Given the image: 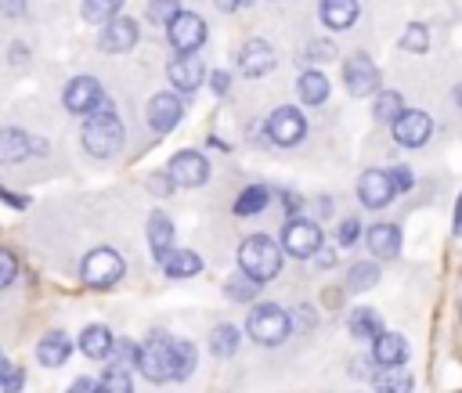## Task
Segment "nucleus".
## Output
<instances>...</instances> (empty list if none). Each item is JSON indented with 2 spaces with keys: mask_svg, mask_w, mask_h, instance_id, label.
<instances>
[{
  "mask_svg": "<svg viewBox=\"0 0 462 393\" xmlns=\"http://www.w3.org/2000/svg\"><path fill=\"white\" fill-rule=\"evenodd\" d=\"M65 108L76 112V115H94L97 108H108V101L101 94V83L94 76H76L65 87Z\"/></svg>",
  "mask_w": 462,
  "mask_h": 393,
  "instance_id": "nucleus-8",
  "label": "nucleus"
},
{
  "mask_svg": "<svg viewBox=\"0 0 462 393\" xmlns=\"http://www.w3.org/2000/svg\"><path fill=\"white\" fill-rule=\"evenodd\" d=\"M112 353H116V368H137V361H141V346H134L130 339H116V346H112Z\"/></svg>",
  "mask_w": 462,
  "mask_h": 393,
  "instance_id": "nucleus-39",
  "label": "nucleus"
},
{
  "mask_svg": "<svg viewBox=\"0 0 462 393\" xmlns=\"http://www.w3.org/2000/svg\"><path fill=\"white\" fill-rule=\"evenodd\" d=\"M321 22L328 29H346L357 22V0H321Z\"/></svg>",
  "mask_w": 462,
  "mask_h": 393,
  "instance_id": "nucleus-24",
  "label": "nucleus"
},
{
  "mask_svg": "<svg viewBox=\"0 0 462 393\" xmlns=\"http://www.w3.org/2000/svg\"><path fill=\"white\" fill-rule=\"evenodd\" d=\"M346 328H350L354 339H375V335L383 332V317H379L372 306H357V310H350Z\"/></svg>",
  "mask_w": 462,
  "mask_h": 393,
  "instance_id": "nucleus-25",
  "label": "nucleus"
},
{
  "mask_svg": "<svg viewBox=\"0 0 462 393\" xmlns=\"http://www.w3.org/2000/svg\"><path fill=\"white\" fill-rule=\"evenodd\" d=\"M177 14H180V4L177 0H148V22L170 25Z\"/></svg>",
  "mask_w": 462,
  "mask_h": 393,
  "instance_id": "nucleus-38",
  "label": "nucleus"
},
{
  "mask_svg": "<svg viewBox=\"0 0 462 393\" xmlns=\"http://www.w3.org/2000/svg\"><path fill=\"white\" fill-rule=\"evenodd\" d=\"M458 314H462V310H458Z\"/></svg>",
  "mask_w": 462,
  "mask_h": 393,
  "instance_id": "nucleus-56",
  "label": "nucleus"
},
{
  "mask_svg": "<svg viewBox=\"0 0 462 393\" xmlns=\"http://www.w3.org/2000/svg\"><path fill=\"white\" fill-rule=\"evenodd\" d=\"M79 278L90 285V288H108V285H116L119 278H123V256L116 252V249H94V252H87L83 256V263H79Z\"/></svg>",
  "mask_w": 462,
  "mask_h": 393,
  "instance_id": "nucleus-4",
  "label": "nucleus"
},
{
  "mask_svg": "<svg viewBox=\"0 0 462 393\" xmlns=\"http://www.w3.org/2000/svg\"><path fill=\"white\" fill-rule=\"evenodd\" d=\"M191 368H195V346L184 339H173V382L188 379Z\"/></svg>",
  "mask_w": 462,
  "mask_h": 393,
  "instance_id": "nucleus-33",
  "label": "nucleus"
},
{
  "mask_svg": "<svg viewBox=\"0 0 462 393\" xmlns=\"http://www.w3.org/2000/svg\"><path fill=\"white\" fill-rule=\"evenodd\" d=\"M166 72H170V83H173L177 90H195V87L206 79V65H202V58H195V54H177Z\"/></svg>",
  "mask_w": 462,
  "mask_h": 393,
  "instance_id": "nucleus-18",
  "label": "nucleus"
},
{
  "mask_svg": "<svg viewBox=\"0 0 462 393\" xmlns=\"http://www.w3.org/2000/svg\"><path fill=\"white\" fill-rule=\"evenodd\" d=\"M390 180H393L397 191H411V169L408 166H393L390 169Z\"/></svg>",
  "mask_w": 462,
  "mask_h": 393,
  "instance_id": "nucleus-43",
  "label": "nucleus"
},
{
  "mask_svg": "<svg viewBox=\"0 0 462 393\" xmlns=\"http://www.w3.org/2000/svg\"><path fill=\"white\" fill-rule=\"evenodd\" d=\"M162 270H166L170 278H195V274L202 270V260H199V252H191V249H173V252L162 260Z\"/></svg>",
  "mask_w": 462,
  "mask_h": 393,
  "instance_id": "nucleus-26",
  "label": "nucleus"
},
{
  "mask_svg": "<svg viewBox=\"0 0 462 393\" xmlns=\"http://www.w3.org/2000/svg\"><path fill=\"white\" fill-rule=\"evenodd\" d=\"M318 260H321V263H325V267H328V263H332V260H336V256H332V252H328V249H321V252H318Z\"/></svg>",
  "mask_w": 462,
  "mask_h": 393,
  "instance_id": "nucleus-53",
  "label": "nucleus"
},
{
  "mask_svg": "<svg viewBox=\"0 0 462 393\" xmlns=\"http://www.w3.org/2000/svg\"><path fill=\"white\" fill-rule=\"evenodd\" d=\"M0 198H4V202H11L14 209H25V206H29V198H22V195H11V191H4V187H0Z\"/></svg>",
  "mask_w": 462,
  "mask_h": 393,
  "instance_id": "nucleus-47",
  "label": "nucleus"
},
{
  "mask_svg": "<svg viewBox=\"0 0 462 393\" xmlns=\"http://www.w3.org/2000/svg\"><path fill=\"white\" fill-rule=\"evenodd\" d=\"M18 274V260L11 256V249H0V288H7Z\"/></svg>",
  "mask_w": 462,
  "mask_h": 393,
  "instance_id": "nucleus-41",
  "label": "nucleus"
},
{
  "mask_svg": "<svg viewBox=\"0 0 462 393\" xmlns=\"http://www.w3.org/2000/svg\"><path fill=\"white\" fill-rule=\"evenodd\" d=\"M217 7H220V11H235V7H238V0H217Z\"/></svg>",
  "mask_w": 462,
  "mask_h": 393,
  "instance_id": "nucleus-52",
  "label": "nucleus"
},
{
  "mask_svg": "<svg viewBox=\"0 0 462 393\" xmlns=\"http://www.w3.org/2000/svg\"><path fill=\"white\" fill-rule=\"evenodd\" d=\"M282 202H285V209H289V213H300V195L285 191V195H282Z\"/></svg>",
  "mask_w": 462,
  "mask_h": 393,
  "instance_id": "nucleus-50",
  "label": "nucleus"
},
{
  "mask_svg": "<svg viewBox=\"0 0 462 393\" xmlns=\"http://www.w3.org/2000/svg\"><path fill=\"white\" fill-rule=\"evenodd\" d=\"M238 267H242V274H249L253 281L263 285V281L278 278V270H282V249L267 234H249L242 242V249H238Z\"/></svg>",
  "mask_w": 462,
  "mask_h": 393,
  "instance_id": "nucleus-1",
  "label": "nucleus"
},
{
  "mask_svg": "<svg viewBox=\"0 0 462 393\" xmlns=\"http://www.w3.org/2000/svg\"><path fill=\"white\" fill-rule=\"evenodd\" d=\"M166 36H170V47L177 54H195L206 40V22L195 14V11H180L170 25H166Z\"/></svg>",
  "mask_w": 462,
  "mask_h": 393,
  "instance_id": "nucleus-7",
  "label": "nucleus"
},
{
  "mask_svg": "<svg viewBox=\"0 0 462 393\" xmlns=\"http://www.w3.org/2000/svg\"><path fill=\"white\" fill-rule=\"evenodd\" d=\"M22 382H25L22 368H14V364L0 361V393H18V389H22Z\"/></svg>",
  "mask_w": 462,
  "mask_h": 393,
  "instance_id": "nucleus-40",
  "label": "nucleus"
},
{
  "mask_svg": "<svg viewBox=\"0 0 462 393\" xmlns=\"http://www.w3.org/2000/svg\"><path fill=\"white\" fill-rule=\"evenodd\" d=\"M263 126H267V137L274 144H285V148L296 144V141H303V133H307V119L300 115V108H289V105L274 108Z\"/></svg>",
  "mask_w": 462,
  "mask_h": 393,
  "instance_id": "nucleus-10",
  "label": "nucleus"
},
{
  "mask_svg": "<svg viewBox=\"0 0 462 393\" xmlns=\"http://www.w3.org/2000/svg\"><path fill=\"white\" fill-rule=\"evenodd\" d=\"M267 187L263 184H249L238 198H235V213L238 216H256V213H263V206H267Z\"/></svg>",
  "mask_w": 462,
  "mask_h": 393,
  "instance_id": "nucleus-30",
  "label": "nucleus"
},
{
  "mask_svg": "<svg viewBox=\"0 0 462 393\" xmlns=\"http://www.w3.org/2000/svg\"><path fill=\"white\" fill-rule=\"evenodd\" d=\"M166 173L173 177V184L199 187V184H206V177H209V162H206V155H199V151H177V155L170 159V169H166Z\"/></svg>",
  "mask_w": 462,
  "mask_h": 393,
  "instance_id": "nucleus-12",
  "label": "nucleus"
},
{
  "mask_svg": "<svg viewBox=\"0 0 462 393\" xmlns=\"http://www.w3.org/2000/svg\"><path fill=\"white\" fill-rule=\"evenodd\" d=\"M357 234H361V224L350 216V220H343L339 224V231H336V238H339V245H354L357 242Z\"/></svg>",
  "mask_w": 462,
  "mask_h": 393,
  "instance_id": "nucleus-42",
  "label": "nucleus"
},
{
  "mask_svg": "<svg viewBox=\"0 0 462 393\" xmlns=\"http://www.w3.org/2000/svg\"><path fill=\"white\" fill-rule=\"evenodd\" d=\"M310 54H321V58H332V54H336V47H332V43H310Z\"/></svg>",
  "mask_w": 462,
  "mask_h": 393,
  "instance_id": "nucleus-48",
  "label": "nucleus"
},
{
  "mask_svg": "<svg viewBox=\"0 0 462 393\" xmlns=\"http://www.w3.org/2000/svg\"><path fill=\"white\" fill-rule=\"evenodd\" d=\"M372 361H375L379 368H401V364L408 361V343H404V335H397V332H379V335L372 339Z\"/></svg>",
  "mask_w": 462,
  "mask_h": 393,
  "instance_id": "nucleus-14",
  "label": "nucleus"
},
{
  "mask_svg": "<svg viewBox=\"0 0 462 393\" xmlns=\"http://www.w3.org/2000/svg\"><path fill=\"white\" fill-rule=\"evenodd\" d=\"M32 151V137L18 126L0 130V162H22Z\"/></svg>",
  "mask_w": 462,
  "mask_h": 393,
  "instance_id": "nucleus-23",
  "label": "nucleus"
},
{
  "mask_svg": "<svg viewBox=\"0 0 462 393\" xmlns=\"http://www.w3.org/2000/svg\"><path fill=\"white\" fill-rule=\"evenodd\" d=\"M282 249L289 256H296V260L318 256L321 252V227L314 220H303V216L285 220V227H282Z\"/></svg>",
  "mask_w": 462,
  "mask_h": 393,
  "instance_id": "nucleus-5",
  "label": "nucleus"
},
{
  "mask_svg": "<svg viewBox=\"0 0 462 393\" xmlns=\"http://www.w3.org/2000/svg\"><path fill=\"white\" fill-rule=\"evenodd\" d=\"M365 245H368V252L375 260H393L401 252V231H397V224H372L365 231Z\"/></svg>",
  "mask_w": 462,
  "mask_h": 393,
  "instance_id": "nucleus-17",
  "label": "nucleus"
},
{
  "mask_svg": "<svg viewBox=\"0 0 462 393\" xmlns=\"http://www.w3.org/2000/svg\"><path fill=\"white\" fill-rule=\"evenodd\" d=\"M455 231H462V195H458V202H455Z\"/></svg>",
  "mask_w": 462,
  "mask_h": 393,
  "instance_id": "nucleus-51",
  "label": "nucleus"
},
{
  "mask_svg": "<svg viewBox=\"0 0 462 393\" xmlns=\"http://www.w3.org/2000/svg\"><path fill=\"white\" fill-rule=\"evenodd\" d=\"M209 350L217 357H231L238 350V328L235 324H217L213 335H209Z\"/></svg>",
  "mask_w": 462,
  "mask_h": 393,
  "instance_id": "nucleus-32",
  "label": "nucleus"
},
{
  "mask_svg": "<svg viewBox=\"0 0 462 393\" xmlns=\"http://www.w3.org/2000/svg\"><path fill=\"white\" fill-rule=\"evenodd\" d=\"M69 393H105V389H101V382H94V379H76V382L69 386Z\"/></svg>",
  "mask_w": 462,
  "mask_h": 393,
  "instance_id": "nucleus-45",
  "label": "nucleus"
},
{
  "mask_svg": "<svg viewBox=\"0 0 462 393\" xmlns=\"http://www.w3.org/2000/svg\"><path fill=\"white\" fill-rule=\"evenodd\" d=\"M180 112H184V105H180V97H173V94H155V97L148 101V123H152L159 133L173 130V126L180 123Z\"/></svg>",
  "mask_w": 462,
  "mask_h": 393,
  "instance_id": "nucleus-19",
  "label": "nucleus"
},
{
  "mask_svg": "<svg viewBox=\"0 0 462 393\" xmlns=\"http://www.w3.org/2000/svg\"><path fill=\"white\" fill-rule=\"evenodd\" d=\"M430 133H433V119L426 112H419V108H408L393 123V141L404 144V148H422L430 141Z\"/></svg>",
  "mask_w": 462,
  "mask_h": 393,
  "instance_id": "nucleus-11",
  "label": "nucleus"
},
{
  "mask_svg": "<svg viewBox=\"0 0 462 393\" xmlns=\"http://www.w3.org/2000/svg\"><path fill=\"white\" fill-rule=\"evenodd\" d=\"M256 285H260V281H253L249 274H242V270H238L235 278H227V285H224V288H227V296H231V299L245 303V299H253V296H256Z\"/></svg>",
  "mask_w": 462,
  "mask_h": 393,
  "instance_id": "nucleus-37",
  "label": "nucleus"
},
{
  "mask_svg": "<svg viewBox=\"0 0 462 393\" xmlns=\"http://www.w3.org/2000/svg\"><path fill=\"white\" fill-rule=\"evenodd\" d=\"M148 245H152V256L159 263L173 252V220L166 213H152L148 216Z\"/></svg>",
  "mask_w": 462,
  "mask_h": 393,
  "instance_id": "nucleus-21",
  "label": "nucleus"
},
{
  "mask_svg": "<svg viewBox=\"0 0 462 393\" xmlns=\"http://www.w3.org/2000/svg\"><path fill=\"white\" fill-rule=\"evenodd\" d=\"M343 83L354 97H368L379 90V69L368 54H350L346 65H343Z\"/></svg>",
  "mask_w": 462,
  "mask_h": 393,
  "instance_id": "nucleus-9",
  "label": "nucleus"
},
{
  "mask_svg": "<svg viewBox=\"0 0 462 393\" xmlns=\"http://www.w3.org/2000/svg\"><path fill=\"white\" fill-rule=\"evenodd\" d=\"M0 11L7 18H18V14H25V0H0Z\"/></svg>",
  "mask_w": 462,
  "mask_h": 393,
  "instance_id": "nucleus-46",
  "label": "nucleus"
},
{
  "mask_svg": "<svg viewBox=\"0 0 462 393\" xmlns=\"http://www.w3.org/2000/svg\"><path fill=\"white\" fill-rule=\"evenodd\" d=\"M101 389L105 393H134V382H130V371L126 368H108L105 375H101Z\"/></svg>",
  "mask_w": 462,
  "mask_h": 393,
  "instance_id": "nucleus-36",
  "label": "nucleus"
},
{
  "mask_svg": "<svg viewBox=\"0 0 462 393\" xmlns=\"http://www.w3.org/2000/svg\"><path fill=\"white\" fill-rule=\"evenodd\" d=\"M375 281H379V267L375 263H354L350 274H346V288H354V292H365Z\"/></svg>",
  "mask_w": 462,
  "mask_h": 393,
  "instance_id": "nucleus-34",
  "label": "nucleus"
},
{
  "mask_svg": "<svg viewBox=\"0 0 462 393\" xmlns=\"http://www.w3.org/2000/svg\"><path fill=\"white\" fill-rule=\"evenodd\" d=\"M401 47H404L408 54H422V50L430 47V29L419 25V22H411V25L401 32Z\"/></svg>",
  "mask_w": 462,
  "mask_h": 393,
  "instance_id": "nucleus-35",
  "label": "nucleus"
},
{
  "mask_svg": "<svg viewBox=\"0 0 462 393\" xmlns=\"http://www.w3.org/2000/svg\"><path fill=\"white\" fill-rule=\"evenodd\" d=\"M209 83H213V90H217V94H224V90H227V72H213V79H209Z\"/></svg>",
  "mask_w": 462,
  "mask_h": 393,
  "instance_id": "nucleus-49",
  "label": "nucleus"
},
{
  "mask_svg": "<svg viewBox=\"0 0 462 393\" xmlns=\"http://www.w3.org/2000/svg\"><path fill=\"white\" fill-rule=\"evenodd\" d=\"M238 4H253V0H238Z\"/></svg>",
  "mask_w": 462,
  "mask_h": 393,
  "instance_id": "nucleus-55",
  "label": "nucleus"
},
{
  "mask_svg": "<svg viewBox=\"0 0 462 393\" xmlns=\"http://www.w3.org/2000/svg\"><path fill=\"white\" fill-rule=\"evenodd\" d=\"M238 69L245 72V76H267L271 69H274V50H271V43L267 40H249L242 50H238Z\"/></svg>",
  "mask_w": 462,
  "mask_h": 393,
  "instance_id": "nucleus-16",
  "label": "nucleus"
},
{
  "mask_svg": "<svg viewBox=\"0 0 462 393\" xmlns=\"http://www.w3.org/2000/svg\"><path fill=\"white\" fill-rule=\"evenodd\" d=\"M112 346H116V339H112V332L105 324H87L83 335H79V350L87 357H94V361H105L112 353Z\"/></svg>",
  "mask_w": 462,
  "mask_h": 393,
  "instance_id": "nucleus-22",
  "label": "nucleus"
},
{
  "mask_svg": "<svg viewBox=\"0 0 462 393\" xmlns=\"http://www.w3.org/2000/svg\"><path fill=\"white\" fill-rule=\"evenodd\" d=\"M69 353H72V339H69L65 332H47V335L36 343V361H40L43 368H61V364L69 361Z\"/></svg>",
  "mask_w": 462,
  "mask_h": 393,
  "instance_id": "nucleus-20",
  "label": "nucleus"
},
{
  "mask_svg": "<svg viewBox=\"0 0 462 393\" xmlns=\"http://www.w3.org/2000/svg\"><path fill=\"white\" fill-rule=\"evenodd\" d=\"M455 101H458V105H462V83H458V87H455Z\"/></svg>",
  "mask_w": 462,
  "mask_h": 393,
  "instance_id": "nucleus-54",
  "label": "nucleus"
},
{
  "mask_svg": "<svg viewBox=\"0 0 462 393\" xmlns=\"http://www.w3.org/2000/svg\"><path fill=\"white\" fill-rule=\"evenodd\" d=\"M393 195H397V187H393V180H390L386 169H365V173H361V180H357V198H361L368 209H383Z\"/></svg>",
  "mask_w": 462,
  "mask_h": 393,
  "instance_id": "nucleus-13",
  "label": "nucleus"
},
{
  "mask_svg": "<svg viewBox=\"0 0 462 393\" xmlns=\"http://www.w3.org/2000/svg\"><path fill=\"white\" fill-rule=\"evenodd\" d=\"M296 90H300L303 105H321V101L328 97V79H325V72H318V69H307V72L300 76Z\"/></svg>",
  "mask_w": 462,
  "mask_h": 393,
  "instance_id": "nucleus-27",
  "label": "nucleus"
},
{
  "mask_svg": "<svg viewBox=\"0 0 462 393\" xmlns=\"http://www.w3.org/2000/svg\"><path fill=\"white\" fill-rule=\"evenodd\" d=\"M119 11H123V0H83V18L94 22V25H101V22L108 25V22H116Z\"/></svg>",
  "mask_w": 462,
  "mask_h": 393,
  "instance_id": "nucleus-31",
  "label": "nucleus"
},
{
  "mask_svg": "<svg viewBox=\"0 0 462 393\" xmlns=\"http://www.w3.org/2000/svg\"><path fill=\"white\" fill-rule=\"evenodd\" d=\"M372 112H375V119H379V123H390V126H393L408 108H404V97H401L397 90H379V94H375V108H372Z\"/></svg>",
  "mask_w": 462,
  "mask_h": 393,
  "instance_id": "nucleus-28",
  "label": "nucleus"
},
{
  "mask_svg": "<svg viewBox=\"0 0 462 393\" xmlns=\"http://www.w3.org/2000/svg\"><path fill=\"white\" fill-rule=\"evenodd\" d=\"M245 328H249V335H253L256 343H263V346H278V343L289 335L292 317H289L282 306H274V303H260V306L249 310Z\"/></svg>",
  "mask_w": 462,
  "mask_h": 393,
  "instance_id": "nucleus-3",
  "label": "nucleus"
},
{
  "mask_svg": "<svg viewBox=\"0 0 462 393\" xmlns=\"http://www.w3.org/2000/svg\"><path fill=\"white\" fill-rule=\"evenodd\" d=\"M83 148L90 155H116L123 148V123L112 108H97L94 115H87V126H83Z\"/></svg>",
  "mask_w": 462,
  "mask_h": 393,
  "instance_id": "nucleus-2",
  "label": "nucleus"
},
{
  "mask_svg": "<svg viewBox=\"0 0 462 393\" xmlns=\"http://www.w3.org/2000/svg\"><path fill=\"white\" fill-rule=\"evenodd\" d=\"M134 43H137V22L126 18V14H119L116 22H108L105 32H101V50H105V54H123V50H130Z\"/></svg>",
  "mask_w": 462,
  "mask_h": 393,
  "instance_id": "nucleus-15",
  "label": "nucleus"
},
{
  "mask_svg": "<svg viewBox=\"0 0 462 393\" xmlns=\"http://www.w3.org/2000/svg\"><path fill=\"white\" fill-rule=\"evenodd\" d=\"M137 371L152 382H166L173 379V339L166 335H152L144 346H141V361H137Z\"/></svg>",
  "mask_w": 462,
  "mask_h": 393,
  "instance_id": "nucleus-6",
  "label": "nucleus"
},
{
  "mask_svg": "<svg viewBox=\"0 0 462 393\" xmlns=\"http://www.w3.org/2000/svg\"><path fill=\"white\" fill-rule=\"evenodd\" d=\"M372 382L379 393H411V375L404 368H379Z\"/></svg>",
  "mask_w": 462,
  "mask_h": 393,
  "instance_id": "nucleus-29",
  "label": "nucleus"
},
{
  "mask_svg": "<svg viewBox=\"0 0 462 393\" xmlns=\"http://www.w3.org/2000/svg\"><path fill=\"white\" fill-rule=\"evenodd\" d=\"M170 180H173L170 173H152V177H148V191H152V195H170V191H173Z\"/></svg>",
  "mask_w": 462,
  "mask_h": 393,
  "instance_id": "nucleus-44",
  "label": "nucleus"
}]
</instances>
